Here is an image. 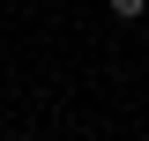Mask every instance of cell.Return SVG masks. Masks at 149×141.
I'll return each instance as SVG.
<instances>
[{"label":"cell","mask_w":149,"mask_h":141,"mask_svg":"<svg viewBox=\"0 0 149 141\" xmlns=\"http://www.w3.org/2000/svg\"><path fill=\"white\" fill-rule=\"evenodd\" d=\"M104 8H112V22H142L149 15V0H104Z\"/></svg>","instance_id":"obj_1"}]
</instances>
